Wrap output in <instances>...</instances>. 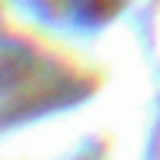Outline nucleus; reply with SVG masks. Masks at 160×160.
<instances>
[{
  "label": "nucleus",
  "mask_w": 160,
  "mask_h": 160,
  "mask_svg": "<svg viewBox=\"0 0 160 160\" xmlns=\"http://www.w3.org/2000/svg\"><path fill=\"white\" fill-rule=\"evenodd\" d=\"M77 7L83 13H90V17H107L110 10L120 7V0H77Z\"/></svg>",
  "instance_id": "nucleus-1"
}]
</instances>
